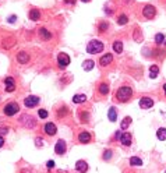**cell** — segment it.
<instances>
[{
	"label": "cell",
	"mask_w": 166,
	"mask_h": 173,
	"mask_svg": "<svg viewBox=\"0 0 166 173\" xmlns=\"http://www.w3.org/2000/svg\"><path fill=\"white\" fill-rule=\"evenodd\" d=\"M103 50V43L98 39H93L91 42H88L87 45V52L89 54H96V53H101Z\"/></svg>",
	"instance_id": "obj_1"
},
{
	"label": "cell",
	"mask_w": 166,
	"mask_h": 173,
	"mask_svg": "<svg viewBox=\"0 0 166 173\" xmlns=\"http://www.w3.org/2000/svg\"><path fill=\"white\" fill-rule=\"evenodd\" d=\"M131 95H133V89H131L130 86H122V88H119L117 92H116V98H117L120 102L128 101V99L131 98Z\"/></svg>",
	"instance_id": "obj_2"
},
{
	"label": "cell",
	"mask_w": 166,
	"mask_h": 173,
	"mask_svg": "<svg viewBox=\"0 0 166 173\" xmlns=\"http://www.w3.org/2000/svg\"><path fill=\"white\" fill-rule=\"evenodd\" d=\"M18 103H15V102H10V103H7L4 109H3V112H4V115L6 116H14L17 112H18Z\"/></svg>",
	"instance_id": "obj_3"
},
{
	"label": "cell",
	"mask_w": 166,
	"mask_h": 173,
	"mask_svg": "<svg viewBox=\"0 0 166 173\" xmlns=\"http://www.w3.org/2000/svg\"><path fill=\"white\" fill-rule=\"evenodd\" d=\"M142 14H144V17L148 18V20H151V18H154L156 14V9L154 6H151V4H147L145 7L142 9Z\"/></svg>",
	"instance_id": "obj_4"
},
{
	"label": "cell",
	"mask_w": 166,
	"mask_h": 173,
	"mask_svg": "<svg viewBox=\"0 0 166 173\" xmlns=\"http://www.w3.org/2000/svg\"><path fill=\"white\" fill-rule=\"evenodd\" d=\"M57 63H59V67H60V68H66L67 66L70 64V57H69V54L60 53L57 56Z\"/></svg>",
	"instance_id": "obj_5"
},
{
	"label": "cell",
	"mask_w": 166,
	"mask_h": 173,
	"mask_svg": "<svg viewBox=\"0 0 166 173\" xmlns=\"http://www.w3.org/2000/svg\"><path fill=\"white\" fill-rule=\"evenodd\" d=\"M38 103H39V98L35 97V95H31V97L24 99V105H25L27 108H34V106H36Z\"/></svg>",
	"instance_id": "obj_6"
},
{
	"label": "cell",
	"mask_w": 166,
	"mask_h": 173,
	"mask_svg": "<svg viewBox=\"0 0 166 173\" xmlns=\"http://www.w3.org/2000/svg\"><path fill=\"white\" fill-rule=\"evenodd\" d=\"M152 106H154V101L151 98L148 97L141 98V101H140V108L141 109H151Z\"/></svg>",
	"instance_id": "obj_7"
},
{
	"label": "cell",
	"mask_w": 166,
	"mask_h": 173,
	"mask_svg": "<svg viewBox=\"0 0 166 173\" xmlns=\"http://www.w3.org/2000/svg\"><path fill=\"white\" fill-rule=\"evenodd\" d=\"M66 142L63 140H59L57 142H56V145H54V152L57 154V155H63L64 152H66Z\"/></svg>",
	"instance_id": "obj_8"
},
{
	"label": "cell",
	"mask_w": 166,
	"mask_h": 173,
	"mask_svg": "<svg viewBox=\"0 0 166 173\" xmlns=\"http://www.w3.org/2000/svg\"><path fill=\"white\" fill-rule=\"evenodd\" d=\"M4 89H6L7 92H13V91L15 89V82H14V80H13L11 77H7V78L4 80Z\"/></svg>",
	"instance_id": "obj_9"
},
{
	"label": "cell",
	"mask_w": 166,
	"mask_h": 173,
	"mask_svg": "<svg viewBox=\"0 0 166 173\" xmlns=\"http://www.w3.org/2000/svg\"><path fill=\"white\" fill-rule=\"evenodd\" d=\"M119 140H120V142H122L123 145L127 147V145L131 144V134H130V133H122V135H120Z\"/></svg>",
	"instance_id": "obj_10"
},
{
	"label": "cell",
	"mask_w": 166,
	"mask_h": 173,
	"mask_svg": "<svg viewBox=\"0 0 166 173\" xmlns=\"http://www.w3.org/2000/svg\"><path fill=\"white\" fill-rule=\"evenodd\" d=\"M43 129H45V133L49 134V135H54V134L57 133V129H56V126H54L53 123H46Z\"/></svg>",
	"instance_id": "obj_11"
},
{
	"label": "cell",
	"mask_w": 166,
	"mask_h": 173,
	"mask_svg": "<svg viewBox=\"0 0 166 173\" xmlns=\"http://www.w3.org/2000/svg\"><path fill=\"white\" fill-rule=\"evenodd\" d=\"M28 60H30V56L27 52H20V53L17 54V62L20 63V64H25V63H28Z\"/></svg>",
	"instance_id": "obj_12"
},
{
	"label": "cell",
	"mask_w": 166,
	"mask_h": 173,
	"mask_svg": "<svg viewBox=\"0 0 166 173\" xmlns=\"http://www.w3.org/2000/svg\"><path fill=\"white\" fill-rule=\"evenodd\" d=\"M112 60H113V56L110 53H106L99 59V63H101V66H108V64L112 63Z\"/></svg>",
	"instance_id": "obj_13"
},
{
	"label": "cell",
	"mask_w": 166,
	"mask_h": 173,
	"mask_svg": "<svg viewBox=\"0 0 166 173\" xmlns=\"http://www.w3.org/2000/svg\"><path fill=\"white\" fill-rule=\"evenodd\" d=\"M21 123L24 126H28V127H34L35 126V120L32 116H22L21 117Z\"/></svg>",
	"instance_id": "obj_14"
},
{
	"label": "cell",
	"mask_w": 166,
	"mask_h": 173,
	"mask_svg": "<svg viewBox=\"0 0 166 173\" xmlns=\"http://www.w3.org/2000/svg\"><path fill=\"white\" fill-rule=\"evenodd\" d=\"M78 141H80V142H83V144H88V142L91 141V134H89L88 131H83V133H80V135H78Z\"/></svg>",
	"instance_id": "obj_15"
},
{
	"label": "cell",
	"mask_w": 166,
	"mask_h": 173,
	"mask_svg": "<svg viewBox=\"0 0 166 173\" xmlns=\"http://www.w3.org/2000/svg\"><path fill=\"white\" fill-rule=\"evenodd\" d=\"M75 169H77L80 173H85L88 170V165H87L85 161H78V162L75 163Z\"/></svg>",
	"instance_id": "obj_16"
},
{
	"label": "cell",
	"mask_w": 166,
	"mask_h": 173,
	"mask_svg": "<svg viewBox=\"0 0 166 173\" xmlns=\"http://www.w3.org/2000/svg\"><path fill=\"white\" fill-rule=\"evenodd\" d=\"M108 117H109L110 121H116V120H117V110H116V108L109 109V112H108Z\"/></svg>",
	"instance_id": "obj_17"
},
{
	"label": "cell",
	"mask_w": 166,
	"mask_h": 173,
	"mask_svg": "<svg viewBox=\"0 0 166 173\" xmlns=\"http://www.w3.org/2000/svg\"><path fill=\"white\" fill-rule=\"evenodd\" d=\"M39 17H41V13H39V10L32 9V10L30 11V18H31L32 21H38V20H39Z\"/></svg>",
	"instance_id": "obj_18"
},
{
	"label": "cell",
	"mask_w": 166,
	"mask_h": 173,
	"mask_svg": "<svg viewBox=\"0 0 166 173\" xmlns=\"http://www.w3.org/2000/svg\"><path fill=\"white\" fill-rule=\"evenodd\" d=\"M39 35L42 36V39H45V41H48V39L52 38V34L49 32L46 28H41V30H39Z\"/></svg>",
	"instance_id": "obj_19"
},
{
	"label": "cell",
	"mask_w": 166,
	"mask_h": 173,
	"mask_svg": "<svg viewBox=\"0 0 166 173\" xmlns=\"http://www.w3.org/2000/svg\"><path fill=\"white\" fill-rule=\"evenodd\" d=\"M87 101V97L83 95V94H77V95H74L73 97V102L74 103H83Z\"/></svg>",
	"instance_id": "obj_20"
},
{
	"label": "cell",
	"mask_w": 166,
	"mask_h": 173,
	"mask_svg": "<svg viewBox=\"0 0 166 173\" xmlns=\"http://www.w3.org/2000/svg\"><path fill=\"white\" fill-rule=\"evenodd\" d=\"M93 66H95V63H93L92 60H85L83 63V68L85 70V71H91L93 68Z\"/></svg>",
	"instance_id": "obj_21"
},
{
	"label": "cell",
	"mask_w": 166,
	"mask_h": 173,
	"mask_svg": "<svg viewBox=\"0 0 166 173\" xmlns=\"http://www.w3.org/2000/svg\"><path fill=\"white\" fill-rule=\"evenodd\" d=\"M156 137H158V140H161V141H165L166 140V129H161L156 131Z\"/></svg>",
	"instance_id": "obj_22"
},
{
	"label": "cell",
	"mask_w": 166,
	"mask_h": 173,
	"mask_svg": "<svg viewBox=\"0 0 166 173\" xmlns=\"http://www.w3.org/2000/svg\"><path fill=\"white\" fill-rule=\"evenodd\" d=\"M158 74H159L158 66H151V68H149V77H151V78H156Z\"/></svg>",
	"instance_id": "obj_23"
},
{
	"label": "cell",
	"mask_w": 166,
	"mask_h": 173,
	"mask_svg": "<svg viewBox=\"0 0 166 173\" xmlns=\"http://www.w3.org/2000/svg\"><path fill=\"white\" fill-rule=\"evenodd\" d=\"M113 50L116 53H122L123 52V43L120 42V41H116L113 43Z\"/></svg>",
	"instance_id": "obj_24"
},
{
	"label": "cell",
	"mask_w": 166,
	"mask_h": 173,
	"mask_svg": "<svg viewBox=\"0 0 166 173\" xmlns=\"http://www.w3.org/2000/svg\"><path fill=\"white\" fill-rule=\"evenodd\" d=\"M130 165L131 166H141L142 165V161L140 158H137V156H131L130 158Z\"/></svg>",
	"instance_id": "obj_25"
},
{
	"label": "cell",
	"mask_w": 166,
	"mask_h": 173,
	"mask_svg": "<svg viewBox=\"0 0 166 173\" xmlns=\"http://www.w3.org/2000/svg\"><path fill=\"white\" fill-rule=\"evenodd\" d=\"M130 124H131V117H128V116H127V117L123 119L122 124H120V127H122V130H126L128 126H130Z\"/></svg>",
	"instance_id": "obj_26"
},
{
	"label": "cell",
	"mask_w": 166,
	"mask_h": 173,
	"mask_svg": "<svg viewBox=\"0 0 166 173\" xmlns=\"http://www.w3.org/2000/svg\"><path fill=\"white\" fill-rule=\"evenodd\" d=\"M127 22H128V18H127V15H124V14H122V15L117 18V24H119V25H124Z\"/></svg>",
	"instance_id": "obj_27"
},
{
	"label": "cell",
	"mask_w": 166,
	"mask_h": 173,
	"mask_svg": "<svg viewBox=\"0 0 166 173\" xmlns=\"http://www.w3.org/2000/svg\"><path fill=\"white\" fill-rule=\"evenodd\" d=\"M99 92H101L102 95H108V94H109V86L106 85V84H101V85H99Z\"/></svg>",
	"instance_id": "obj_28"
},
{
	"label": "cell",
	"mask_w": 166,
	"mask_h": 173,
	"mask_svg": "<svg viewBox=\"0 0 166 173\" xmlns=\"http://www.w3.org/2000/svg\"><path fill=\"white\" fill-rule=\"evenodd\" d=\"M163 41H165V35H163V34H156L155 35V42L158 43V45H161Z\"/></svg>",
	"instance_id": "obj_29"
},
{
	"label": "cell",
	"mask_w": 166,
	"mask_h": 173,
	"mask_svg": "<svg viewBox=\"0 0 166 173\" xmlns=\"http://www.w3.org/2000/svg\"><path fill=\"white\" fill-rule=\"evenodd\" d=\"M110 158H112V151H110V150H106V151L103 152V159L105 161H109Z\"/></svg>",
	"instance_id": "obj_30"
},
{
	"label": "cell",
	"mask_w": 166,
	"mask_h": 173,
	"mask_svg": "<svg viewBox=\"0 0 166 173\" xmlns=\"http://www.w3.org/2000/svg\"><path fill=\"white\" fill-rule=\"evenodd\" d=\"M38 113H39V117H41V119H46V117H48V112H46L45 109H39Z\"/></svg>",
	"instance_id": "obj_31"
},
{
	"label": "cell",
	"mask_w": 166,
	"mask_h": 173,
	"mask_svg": "<svg viewBox=\"0 0 166 173\" xmlns=\"http://www.w3.org/2000/svg\"><path fill=\"white\" fill-rule=\"evenodd\" d=\"M109 28V24L108 22H102L101 25H99V32H103L105 30H108Z\"/></svg>",
	"instance_id": "obj_32"
},
{
	"label": "cell",
	"mask_w": 166,
	"mask_h": 173,
	"mask_svg": "<svg viewBox=\"0 0 166 173\" xmlns=\"http://www.w3.org/2000/svg\"><path fill=\"white\" fill-rule=\"evenodd\" d=\"M46 166H48V169H52V168H54V161H48Z\"/></svg>",
	"instance_id": "obj_33"
},
{
	"label": "cell",
	"mask_w": 166,
	"mask_h": 173,
	"mask_svg": "<svg viewBox=\"0 0 166 173\" xmlns=\"http://www.w3.org/2000/svg\"><path fill=\"white\" fill-rule=\"evenodd\" d=\"M15 20H17V17H15V15H10L7 21L10 22V24H13V22H15Z\"/></svg>",
	"instance_id": "obj_34"
},
{
	"label": "cell",
	"mask_w": 166,
	"mask_h": 173,
	"mask_svg": "<svg viewBox=\"0 0 166 173\" xmlns=\"http://www.w3.org/2000/svg\"><path fill=\"white\" fill-rule=\"evenodd\" d=\"M35 142H36V145H38V147H42V145H43V140H42V138H36Z\"/></svg>",
	"instance_id": "obj_35"
},
{
	"label": "cell",
	"mask_w": 166,
	"mask_h": 173,
	"mask_svg": "<svg viewBox=\"0 0 166 173\" xmlns=\"http://www.w3.org/2000/svg\"><path fill=\"white\" fill-rule=\"evenodd\" d=\"M81 119L83 121H88V113H81Z\"/></svg>",
	"instance_id": "obj_36"
},
{
	"label": "cell",
	"mask_w": 166,
	"mask_h": 173,
	"mask_svg": "<svg viewBox=\"0 0 166 173\" xmlns=\"http://www.w3.org/2000/svg\"><path fill=\"white\" fill-rule=\"evenodd\" d=\"M66 115V108H63V110H59V116H63Z\"/></svg>",
	"instance_id": "obj_37"
},
{
	"label": "cell",
	"mask_w": 166,
	"mask_h": 173,
	"mask_svg": "<svg viewBox=\"0 0 166 173\" xmlns=\"http://www.w3.org/2000/svg\"><path fill=\"white\" fill-rule=\"evenodd\" d=\"M64 1H66L67 4H74V3H75V0H64Z\"/></svg>",
	"instance_id": "obj_38"
},
{
	"label": "cell",
	"mask_w": 166,
	"mask_h": 173,
	"mask_svg": "<svg viewBox=\"0 0 166 173\" xmlns=\"http://www.w3.org/2000/svg\"><path fill=\"white\" fill-rule=\"evenodd\" d=\"M3 145H4V138H3V137H0V148H1Z\"/></svg>",
	"instance_id": "obj_39"
},
{
	"label": "cell",
	"mask_w": 166,
	"mask_h": 173,
	"mask_svg": "<svg viewBox=\"0 0 166 173\" xmlns=\"http://www.w3.org/2000/svg\"><path fill=\"white\" fill-rule=\"evenodd\" d=\"M7 133V129H0V134H6Z\"/></svg>",
	"instance_id": "obj_40"
},
{
	"label": "cell",
	"mask_w": 166,
	"mask_h": 173,
	"mask_svg": "<svg viewBox=\"0 0 166 173\" xmlns=\"http://www.w3.org/2000/svg\"><path fill=\"white\" fill-rule=\"evenodd\" d=\"M120 135H122V133H120V131H117V133H116V138H120Z\"/></svg>",
	"instance_id": "obj_41"
},
{
	"label": "cell",
	"mask_w": 166,
	"mask_h": 173,
	"mask_svg": "<svg viewBox=\"0 0 166 173\" xmlns=\"http://www.w3.org/2000/svg\"><path fill=\"white\" fill-rule=\"evenodd\" d=\"M81 1H84V3H88V1H91V0H81Z\"/></svg>",
	"instance_id": "obj_42"
},
{
	"label": "cell",
	"mask_w": 166,
	"mask_h": 173,
	"mask_svg": "<svg viewBox=\"0 0 166 173\" xmlns=\"http://www.w3.org/2000/svg\"><path fill=\"white\" fill-rule=\"evenodd\" d=\"M163 89H165V94H166V84H165V85H163Z\"/></svg>",
	"instance_id": "obj_43"
}]
</instances>
